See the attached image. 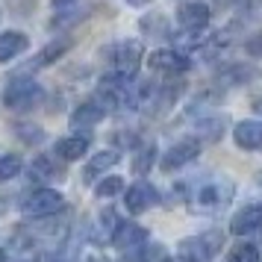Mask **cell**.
<instances>
[{"instance_id":"obj_1","label":"cell","mask_w":262,"mask_h":262,"mask_svg":"<svg viewBox=\"0 0 262 262\" xmlns=\"http://www.w3.org/2000/svg\"><path fill=\"white\" fill-rule=\"evenodd\" d=\"M65 198H62V191L50 189V186H45V189H33L30 194H24L21 198V209H24L30 218H53V215L65 212Z\"/></svg>"},{"instance_id":"obj_2","label":"cell","mask_w":262,"mask_h":262,"mask_svg":"<svg viewBox=\"0 0 262 262\" xmlns=\"http://www.w3.org/2000/svg\"><path fill=\"white\" fill-rule=\"evenodd\" d=\"M230 198H233V186L227 180H206V183H201L194 189L191 206L201 209V212H218V209H224L230 203Z\"/></svg>"},{"instance_id":"obj_3","label":"cell","mask_w":262,"mask_h":262,"mask_svg":"<svg viewBox=\"0 0 262 262\" xmlns=\"http://www.w3.org/2000/svg\"><path fill=\"white\" fill-rule=\"evenodd\" d=\"M41 97H45V89L33 77H18V80H12V83L6 85L3 103L9 109H33L41 103Z\"/></svg>"},{"instance_id":"obj_4","label":"cell","mask_w":262,"mask_h":262,"mask_svg":"<svg viewBox=\"0 0 262 262\" xmlns=\"http://www.w3.org/2000/svg\"><path fill=\"white\" fill-rule=\"evenodd\" d=\"M106 59L112 65V71L133 74L139 68V62H142V45L136 38H124V41H118V45H112L106 50Z\"/></svg>"},{"instance_id":"obj_5","label":"cell","mask_w":262,"mask_h":262,"mask_svg":"<svg viewBox=\"0 0 262 262\" xmlns=\"http://www.w3.org/2000/svg\"><path fill=\"white\" fill-rule=\"evenodd\" d=\"M218 248H221V233H203V236L186 238L180 245V259L183 262H209Z\"/></svg>"},{"instance_id":"obj_6","label":"cell","mask_w":262,"mask_h":262,"mask_svg":"<svg viewBox=\"0 0 262 262\" xmlns=\"http://www.w3.org/2000/svg\"><path fill=\"white\" fill-rule=\"evenodd\" d=\"M201 156V139H180L177 144H171L162 156V171H177L186 168Z\"/></svg>"},{"instance_id":"obj_7","label":"cell","mask_w":262,"mask_h":262,"mask_svg":"<svg viewBox=\"0 0 262 262\" xmlns=\"http://www.w3.org/2000/svg\"><path fill=\"white\" fill-rule=\"evenodd\" d=\"M147 65H150V71H156V74H186L191 62L183 50L162 48V50H154V53L147 56Z\"/></svg>"},{"instance_id":"obj_8","label":"cell","mask_w":262,"mask_h":262,"mask_svg":"<svg viewBox=\"0 0 262 262\" xmlns=\"http://www.w3.org/2000/svg\"><path fill=\"white\" fill-rule=\"evenodd\" d=\"M209 18H212V12H209V6L201 3V0H186V3L177 6V24L186 33H201V30H206Z\"/></svg>"},{"instance_id":"obj_9","label":"cell","mask_w":262,"mask_h":262,"mask_svg":"<svg viewBox=\"0 0 262 262\" xmlns=\"http://www.w3.org/2000/svg\"><path fill=\"white\" fill-rule=\"evenodd\" d=\"M124 203H127V209H130L133 215H142V212H147L150 206L159 203V191H156L150 183H136V186H130V189L124 191Z\"/></svg>"},{"instance_id":"obj_10","label":"cell","mask_w":262,"mask_h":262,"mask_svg":"<svg viewBox=\"0 0 262 262\" xmlns=\"http://www.w3.org/2000/svg\"><path fill=\"white\" fill-rule=\"evenodd\" d=\"M147 236H150V233H147L144 227L133 224V221H124V224L118 221V227L112 230V242H115V248L124 250V253H130V250H136V248H142L144 242H147Z\"/></svg>"},{"instance_id":"obj_11","label":"cell","mask_w":262,"mask_h":262,"mask_svg":"<svg viewBox=\"0 0 262 262\" xmlns=\"http://www.w3.org/2000/svg\"><path fill=\"white\" fill-rule=\"evenodd\" d=\"M262 227V203H248L245 209H238L230 221V233L233 236H250L253 230Z\"/></svg>"},{"instance_id":"obj_12","label":"cell","mask_w":262,"mask_h":262,"mask_svg":"<svg viewBox=\"0 0 262 262\" xmlns=\"http://www.w3.org/2000/svg\"><path fill=\"white\" fill-rule=\"evenodd\" d=\"M233 142L242 150H262V121H238L233 127Z\"/></svg>"},{"instance_id":"obj_13","label":"cell","mask_w":262,"mask_h":262,"mask_svg":"<svg viewBox=\"0 0 262 262\" xmlns=\"http://www.w3.org/2000/svg\"><path fill=\"white\" fill-rule=\"evenodd\" d=\"M27 48H30V38H27L24 33H18V30L0 33V65H3V62H12L15 56H21Z\"/></svg>"},{"instance_id":"obj_14","label":"cell","mask_w":262,"mask_h":262,"mask_svg":"<svg viewBox=\"0 0 262 262\" xmlns=\"http://www.w3.org/2000/svg\"><path fill=\"white\" fill-rule=\"evenodd\" d=\"M103 115H106V109L100 106L97 100H85V103H80L71 112V124L74 127H95V124L103 121Z\"/></svg>"},{"instance_id":"obj_15","label":"cell","mask_w":262,"mask_h":262,"mask_svg":"<svg viewBox=\"0 0 262 262\" xmlns=\"http://www.w3.org/2000/svg\"><path fill=\"white\" fill-rule=\"evenodd\" d=\"M118 159H121L118 150H100V154H95L92 159H89L85 171H83V180H85V183H92L95 177L106 174V171H109L112 165H118Z\"/></svg>"},{"instance_id":"obj_16","label":"cell","mask_w":262,"mask_h":262,"mask_svg":"<svg viewBox=\"0 0 262 262\" xmlns=\"http://www.w3.org/2000/svg\"><path fill=\"white\" fill-rule=\"evenodd\" d=\"M56 154L65 159V162H74L80 156L89 154V136H65L56 142Z\"/></svg>"},{"instance_id":"obj_17","label":"cell","mask_w":262,"mask_h":262,"mask_svg":"<svg viewBox=\"0 0 262 262\" xmlns=\"http://www.w3.org/2000/svg\"><path fill=\"white\" fill-rule=\"evenodd\" d=\"M24 171V159L18 154H3L0 156V183H9Z\"/></svg>"},{"instance_id":"obj_18","label":"cell","mask_w":262,"mask_h":262,"mask_svg":"<svg viewBox=\"0 0 262 262\" xmlns=\"http://www.w3.org/2000/svg\"><path fill=\"white\" fill-rule=\"evenodd\" d=\"M127 189V183H124V177H118V174H112V177H103L100 183L95 186V194L97 198H115L118 191Z\"/></svg>"},{"instance_id":"obj_19","label":"cell","mask_w":262,"mask_h":262,"mask_svg":"<svg viewBox=\"0 0 262 262\" xmlns=\"http://www.w3.org/2000/svg\"><path fill=\"white\" fill-rule=\"evenodd\" d=\"M154 159H156V147H154V144H144L142 150L136 154V159H133V168H136L139 174H144L147 168L154 165Z\"/></svg>"},{"instance_id":"obj_20","label":"cell","mask_w":262,"mask_h":262,"mask_svg":"<svg viewBox=\"0 0 262 262\" xmlns=\"http://www.w3.org/2000/svg\"><path fill=\"white\" fill-rule=\"evenodd\" d=\"M227 262H259V250L253 248V245H238V248L230 253Z\"/></svg>"},{"instance_id":"obj_21","label":"cell","mask_w":262,"mask_h":262,"mask_svg":"<svg viewBox=\"0 0 262 262\" xmlns=\"http://www.w3.org/2000/svg\"><path fill=\"white\" fill-rule=\"evenodd\" d=\"M62 171H56V165L50 162L48 156H38L33 162V177H59Z\"/></svg>"},{"instance_id":"obj_22","label":"cell","mask_w":262,"mask_h":262,"mask_svg":"<svg viewBox=\"0 0 262 262\" xmlns=\"http://www.w3.org/2000/svg\"><path fill=\"white\" fill-rule=\"evenodd\" d=\"M65 48H68V41H56V45L45 48V53L38 56V65H45V62H53L56 56H62V53H65Z\"/></svg>"},{"instance_id":"obj_23","label":"cell","mask_w":262,"mask_h":262,"mask_svg":"<svg viewBox=\"0 0 262 262\" xmlns=\"http://www.w3.org/2000/svg\"><path fill=\"white\" fill-rule=\"evenodd\" d=\"M245 50H248L250 56H256V59H259V56H262V33H256L253 38H248V41H245Z\"/></svg>"},{"instance_id":"obj_24","label":"cell","mask_w":262,"mask_h":262,"mask_svg":"<svg viewBox=\"0 0 262 262\" xmlns=\"http://www.w3.org/2000/svg\"><path fill=\"white\" fill-rule=\"evenodd\" d=\"M41 262H71V259H68L62 250H50V253H45V256H41Z\"/></svg>"},{"instance_id":"obj_25","label":"cell","mask_w":262,"mask_h":262,"mask_svg":"<svg viewBox=\"0 0 262 262\" xmlns=\"http://www.w3.org/2000/svg\"><path fill=\"white\" fill-rule=\"evenodd\" d=\"M53 6H56V12H62V9H71V6H77V0H53Z\"/></svg>"},{"instance_id":"obj_26","label":"cell","mask_w":262,"mask_h":262,"mask_svg":"<svg viewBox=\"0 0 262 262\" xmlns=\"http://www.w3.org/2000/svg\"><path fill=\"white\" fill-rule=\"evenodd\" d=\"M144 3H150V0H127V6H144Z\"/></svg>"},{"instance_id":"obj_27","label":"cell","mask_w":262,"mask_h":262,"mask_svg":"<svg viewBox=\"0 0 262 262\" xmlns=\"http://www.w3.org/2000/svg\"><path fill=\"white\" fill-rule=\"evenodd\" d=\"M85 262H109V259H103V256H92V259H85Z\"/></svg>"},{"instance_id":"obj_28","label":"cell","mask_w":262,"mask_h":262,"mask_svg":"<svg viewBox=\"0 0 262 262\" xmlns=\"http://www.w3.org/2000/svg\"><path fill=\"white\" fill-rule=\"evenodd\" d=\"M256 180H259V186H262V171H259V177H256Z\"/></svg>"},{"instance_id":"obj_29","label":"cell","mask_w":262,"mask_h":262,"mask_svg":"<svg viewBox=\"0 0 262 262\" xmlns=\"http://www.w3.org/2000/svg\"><path fill=\"white\" fill-rule=\"evenodd\" d=\"M0 262H3V250H0Z\"/></svg>"}]
</instances>
